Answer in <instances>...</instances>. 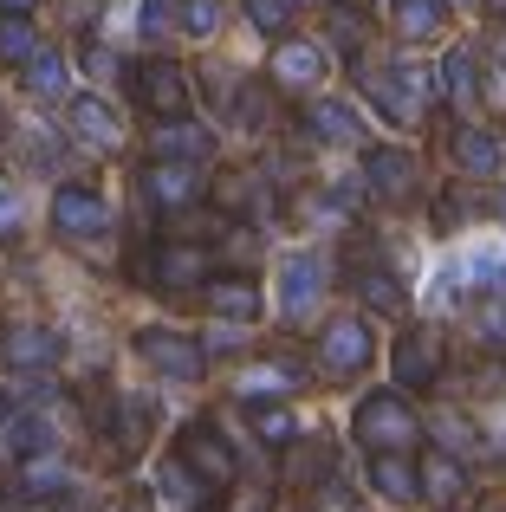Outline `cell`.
Masks as SVG:
<instances>
[{
    "label": "cell",
    "mask_w": 506,
    "mask_h": 512,
    "mask_svg": "<svg viewBox=\"0 0 506 512\" xmlns=\"http://www.w3.org/2000/svg\"><path fill=\"white\" fill-rule=\"evenodd\" d=\"M351 435L364 441L370 454H403L409 441L422 435V422H416V409L403 402V389H377V396H364V402H357Z\"/></svg>",
    "instance_id": "obj_1"
},
{
    "label": "cell",
    "mask_w": 506,
    "mask_h": 512,
    "mask_svg": "<svg viewBox=\"0 0 506 512\" xmlns=\"http://www.w3.org/2000/svg\"><path fill=\"white\" fill-rule=\"evenodd\" d=\"M137 357L150 363L156 376H169V383H202V370H208V350L189 338V331H169V325H143L137 338Z\"/></svg>",
    "instance_id": "obj_2"
},
{
    "label": "cell",
    "mask_w": 506,
    "mask_h": 512,
    "mask_svg": "<svg viewBox=\"0 0 506 512\" xmlns=\"http://www.w3.org/2000/svg\"><path fill=\"white\" fill-rule=\"evenodd\" d=\"M176 461L189 467V474L202 480L208 493L234 487V448L221 441V428H215V422H189V428H182V448H176Z\"/></svg>",
    "instance_id": "obj_3"
},
{
    "label": "cell",
    "mask_w": 506,
    "mask_h": 512,
    "mask_svg": "<svg viewBox=\"0 0 506 512\" xmlns=\"http://www.w3.org/2000/svg\"><path fill=\"white\" fill-rule=\"evenodd\" d=\"M143 150H150V163H208V156H215V130L195 124L189 111L182 117H156L150 137H143Z\"/></svg>",
    "instance_id": "obj_4"
},
{
    "label": "cell",
    "mask_w": 506,
    "mask_h": 512,
    "mask_svg": "<svg viewBox=\"0 0 506 512\" xmlns=\"http://www.w3.org/2000/svg\"><path fill=\"white\" fill-rule=\"evenodd\" d=\"M130 91H137V104L150 117H182L189 111V72H182L176 59H150L130 72Z\"/></svg>",
    "instance_id": "obj_5"
},
{
    "label": "cell",
    "mask_w": 506,
    "mask_h": 512,
    "mask_svg": "<svg viewBox=\"0 0 506 512\" xmlns=\"http://www.w3.org/2000/svg\"><path fill=\"white\" fill-rule=\"evenodd\" d=\"M370 357H377V338H370L364 318H331V325L318 331V363H325L331 376L370 370Z\"/></svg>",
    "instance_id": "obj_6"
},
{
    "label": "cell",
    "mask_w": 506,
    "mask_h": 512,
    "mask_svg": "<svg viewBox=\"0 0 506 512\" xmlns=\"http://www.w3.org/2000/svg\"><path fill=\"white\" fill-rule=\"evenodd\" d=\"M137 273L150 279V286H163V292H189V286H202V279H208V253L195 247V240H163Z\"/></svg>",
    "instance_id": "obj_7"
},
{
    "label": "cell",
    "mask_w": 506,
    "mask_h": 512,
    "mask_svg": "<svg viewBox=\"0 0 506 512\" xmlns=\"http://www.w3.org/2000/svg\"><path fill=\"white\" fill-rule=\"evenodd\" d=\"M104 221H111V208H104L98 188H91V182H59V195H52V227H59L65 240L104 234Z\"/></svg>",
    "instance_id": "obj_8"
},
{
    "label": "cell",
    "mask_w": 506,
    "mask_h": 512,
    "mask_svg": "<svg viewBox=\"0 0 506 512\" xmlns=\"http://www.w3.org/2000/svg\"><path fill=\"white\" fill-rule=\"evenodd\" d=\"M390 370H396V383H403V389H435V376H442V331H429V325L403 331V338H396Z\"/></svg>",
    "instance_id": "obj_9"
},
{
    "label": "cell",
    "mask_w": 506,
    "mask_h": 512,
    "mask_svg": "<svg viewBox=\"0 0 506 512\" xmlns=\"http://www.w3.org/2000/svg\"><path fill=\"white\" fill-rule=\"evenodd\" d=\"M143 201H156V214H182L195 195H202V175H195V163H150L137 175Z\"/></svg>",
    "instance_id": "obj_10"
},
{
    "label": "cell",
    "mask_w": 506,
    "mask_h": 512,
    "mask_svg": "<svg viewBox=\"0 0 506 512\" xmlns=\"http://www.w3.org/2000/svg\"><path fill=\"white\" fill-rule=\"evenodd\" d=\"M202 305L215 318H228V325H253L260 318V286L241 273H221V279H202Z\"/></svg>",
    "instance_id": "obj_11"
},
{
    "label": "cell",
    "mask_w": 506,
    "mask_h": 512,
    "mask_svg": "<svg viewBox=\"0 0 506 512\" xmlns=\"http://www.w3.org/2000/svg\"><path fill=\"white\" fill-rule=\"evenodd\" d=\"M318 292H325V260H318V253H292L286 273H279V305L299 318V312L318 305Z\"/></svg>",
    "instance_id": "obj_12"
},
{
    "label": "cell",
    "mask_w": 506,
    "mask_h": 512,
    "mask_svg": "<svg viewBox=\"0 0 506 512\" xmlns=\"http://www.w3.org/2000/svg\"><path fill=\"white\" fill-rule=\"evenodd\" d=\"M364 175H370V188H377L383 201H403L409 188H416V156H409V150H390V143H377V150L364 156Z\"/></svg>",
    "instance_id": "obj_13"
},
{
    "label": "cell",
    "mask_w": 506,
    "mask_h": 512,
    "mask_svg": "<svg viewBox=\"0 0 506 512\" xmlns=\"http://www.w3.org/2000/svg\"><path fill=\"white\" fill-rule=\"evenodd\" d=\"M351 286H357V299L370 305V312H390V318H403L409 312V292H403V279L390 273V266H377V260H364L351 273Z\"/></svg>",
    "instance_id": "obj_14"
},
{
    "label": "cell",
    "mask_w": 506,
    "mask_h": 512,
    "mask_svg": "<svg viewBox=\"0 0 506 512\" xmlns=\"http://www.w3.org/2000/svg\"><path fill=\"white\" fill-rule=\"evenodd\" d=\"M0 357H7L13 370H46V363L59 357V331H46V325H13L7 338H0Z\"/></svg>",
    "instance_id": "obj_15"
},
{
    "label": "cell",
    "mask_w": 506,
    "mask_h": 512,
    "mask_svg": "<svg viewBox=\"0 0 506 512\" xmlns=\"http://www.w3.org/2000/svg\"><path fill=\"white\" fill-rule=\"evenodd\" d=\"M72 137L91 143V150H117V143H124V124L111 117L104 98H72Z\"/></svg>",
    "instance_id": "obj_16"
},
{
    "label": "cell",
    "mask_w": 506,
    "mask_h": 512,
    "mask_svg": "<svg viewBox=\"0 0 506 512\" xmlns=\"http://www.w3.org/2000/svg\"><path fill=\"white\" fill-rule=\"evenodd\" d=\"M416 487H422V500H435V506L468 500V474H461V461H448V454H429V461L416 467Z\"/></svg>",
    "instance_id": "obj_17"
},
{
    "label": "cell",
    "mask_w": 506,
    "mask_h": 512,
    "mask_svg": "<svg viewBox=\"0 0 506 512\" xmlns=\"http://www.w3.org/2000/svg\"><path fill=\"white\" fill-rule=\"evenodd\" d=\"M500 163H506V143L494 137V130H481V124L455 130V169L461 175H494Z\"/></svg>",
    "instance_id": "obj_18"
},
{
    "label": "cell",
    "mask_w": 506,
    "mask_h": 512,
    "mask_svg": "<svg viewBox=\"0 0 506 512\" xmlns=\"http://www.w3.org/2000/svg\"><path fill=\"white\" fill-rule=\"evenodd\" d=\"M273 78H279L286 91H312L318 78H325V52H318V46H305V39H299V46L286 39V46L273 52Z\"/></svg>",
    "instance_id": "obj_19"
},
{
    "label": "cell",
    "mask_w": 506,
    "mask_h": 512,
    "mask_svg": "<svg viewBox=\"0 0 506 512\" xmlns=\"http://www.w3.org/2000/svg\"><path fill=\"white\" fill-rule=\"evenodd\" d=\"M305 124H312V137H325V143H357L364 137V117H357L344 98H318L312 111H305Z\"/></svg>",
    "instance_id": "obj_20"
},
{
    "label": "cell",
    "mask_w": 506,
    "mask_h": 512,
    "mask_svg": "<svg viewBox=\"0 0 506 512\" xmlns=\"http://www.w3.org/2000/svg\"><path fill=\"white\" fill-rule=\"evenodd\" d=\"M150 428H156V402L150 396H124V402H117V415H111L117 454H137L143 441H150Z\"/></svg>",
    "instance_id": "obj_21"
},
{
    "label": "cell",
    "mask_w": 506,
    "mask_h": 512,
    "mask_svg": "<svg viewBox=\"0 0 506 512\" xmlns=\"http://www.w3.org/2000/svg\"><path fill=\"white\" fill-rule=\"evenodd\" d=\"M370 487L383 493V500H416V461L409 454H370Z\"/></svg>",
    "instance_id": "obj_22"
},
{
    "label": "cell",
    "mask_w": 506,
    "mask_h": 512,
    "mask_svg": "<svg viewBox=\"0 0 506 512\" xmlns=\"http://www.w3.org/2000/svg\"><path fill=\"white\" fill-rule=\"evenodd\" d=\"M390 20L403 39H435L448 20V0H390Z\"/></svg>",
    "instance_id": "obj_23"
},
{
    "label": "cell",
    "mask_w": 506,
    "mask_h": 512,
    "mask_svg": "<svg viewBox=\"0 0 506 512\" xmlns=\"http://www.w3.org/2000/svg\"><path fill=\"white\" fill-rule=\"evenodd\" d=\"M26 91H33V98H65V59L52 46L26 52Z\"/></svg>",
    "instance_id": "obj_24"
},
{
    "label": "cell",
    "mask_w": 506,
    "mask_h": 512,
    "mask_svg": "<svg viewBox=\"0 0 506 512\" xmlns=\"http://www.w3.org/2000/svg\"><path fill=\"white\" fill-rule=\"evenodd\" d=\"M253 435H260L266 448H292V441H299V415H292L286 402H253Z\"/></svg>",
    "instance_id": "obj_25"
},
{
    "label": "cell",
    "mask_w": 506,
    "mask_h": 512,
    "mask_svg": "<svg viewBox=\"0 0 506 512\" xmlns=\"http://www.w3.org/2000/svg\"><path fill=\"white\" fill-rule=\"evenodd\" d=\"M442 85H448V98H455V104H474V98H481V72H474V52L468 46H455L442 59Z\"/></svg>",
    "instance_id": "obj_26"
},
{
    "label": "cell",
    "mask_w": 506,
    "mask_h": 512,
    "mask_svg": "<svg viewBox=\"0 0 506 512\" xmlns=\"http://www.w3.org/2000/svg\"><path fill=\"white\" fill-rule=\"evenodd\" d=\"M72 487V480H65V467L52 461V454H33V461H26V500H52V493H65Z\"/></svg>",
    "instance_id": "obj_27"
},
{
    "label": "cell",
    "mask_w": 506,
    "mask_h": 512,
    "mask_svg": "<svg viewBox=\"0 0 506 512\" xmlns=\"http://www.w3.org/2000/svg\"><path fill=\"white\" fill-rule=\"evenodd\" d=\"M7 441H13V454H52V422L46 415H13V428H7Z\"/></svg>",
    "instance_id": "obj_28"
},
{
    "label": "cell",
    "mask_w": 506,
    "mask_h": 512,
    "mask_svg": "<svg viewBox=\"0 0 506 512\" xmlns=\"http://www.w3.org/2000/svg\"><path fill=\"white\" fill-rule=\"evenodd\" d=\"M292 389V370H273V363H260V370H241V402H273Z\"/></svg>",
    "instance_id": "obj_29"
},
{
    "label": "cell",
    "mask_w": 506,
    "mask_h": 512,
    "mask_svg": "<svg viewBox=\"0 0 506 512\" xmlns=\"http://www.w3.org/2000/svg\"><path fill=\"white\" fill-rule=\"evenodd\" d=\"M176 26L189 39H208L221 26V0H176Z\"/></svg>",
    "instance_id": "obj_30"
},
{
    "label": "cell",
    "mask_w": 506,
    "mask_h": 512,
    "mask_svg": "<svg viewBox=\"0 0 506 512\" xmlns=\"http://www.w3.org/2000/svg\"><path fill=\"white\" fill-rule=\"evenodd\" d=\"M33 46H39V39H33V26H26V13H0V59L26 65Z\"/></svg>",
    "instance_id": "obj_31"
},
{
    "label": "cell",
    "mask_w": 506,
    "mask_h": 512,
    "mask_svg": "<svg viewBox=\"0 0 506 512\" xmlns=\"http://www.w3.org/2000/svg\"><path fill=\"white\" fill-rule=\"evenodd\" d=\"M325 461H331V448H325V441H305V448L292 454L286 480H299V487H318V480H325Z\"/></svg>",
    "instance_id": "obj_32"
},
{
    "label": "cell",
    "mask_w": 506,
    "mask_h": 512,
    "mask_svg": "<svg viewBox=\"0 0 506 512\" xmlns=\"http://www.w3.org/2000/svg\"><path fill=\"white\" fill-rule=\"evenodd\" d=\"M163 500H169V506H189V500H202V480H195L182 461H169V467H163Z\"/></svg>",
    "instance_id": "obj_33"
},
{
    "label": "cell",
    "mask_w": 506,
    "mask_h": 512,
    "mask_svg": "<svg viewBox=\"0 0 506 512\" xmlns=\"http://www.w3.org/2000/svg\"><path fill=\"white\" fill-rule=\"evenodd\" d=\"M247 20L253 26H260V33H286V26H292V0H247Z\"/></svg>",
    "instance_id": "obj_34"
},
{
    "label": "cell",
    "mask_w": 506,
    "mask_h": 512,
    "mask_svg": "<svg viewBox=\"0 0 506 512\" xmlns=\"http://www.w3.org/2000/svg\"><path fill=\"white\" fill-rule=\"evenodd\" d=\"M468 279H474V286H487V292H500V286H506V253L481 247V253L468 260Z\"/></svg>",
    "instance_id": "obj_35"
},
{
    "label": "cell",
    "mask_w": 506,
    "mask_h": 512,
    "mask_svg": "<svg viewBox=\"0 0 506 512\" xmlns=\"http://www.w3.org/2000/svg\"><path fill=\"white\" fill-rule=\"evenodd\" d=\"M169 20H176V0H143V7H137V33L143 39H163Z\"/></svg>",
    "instance_id": "obj_36"
},
{
    "label": "cell",
    "mask_w": 506,
    "mask_h": 512,
    "mask_svg": "<svg viewBox=\"0 0 506 512\" xmlns=\"http://www.w3.org/2000/svg\"><path fill=\"white\" fill-rule=\"evenodd\" d=\"M20 221H26L20 188H13V182H0V234H20Z\"/></svg>",
    "instance_id": "obj_37"
},
{
    "label": "cell",
    "mask_w": 506,
    "mask_h": 512,
    "mask_svg": "<svg viewBox=\"0 0 506 512\" xmlns=\"http://www.w3.org/2000/svg\"><path fill=\"white\" fill-rule=\"evenodd\" d=\"M331 39H338V46H351V52H357V46H364V20H357V13H344V7H338V13H331Z\"/></svg>",
    "instance_id": "obj_38"
},
{
    "label": "cell",
    "mask_w": 506,
    "mask_h": 512,
    "mask_svg": "<svg viewBox=\"0 0 506 512\" xmlns=\"http://www.w3.org/2000/svg\"><path fill=\"white\" fill-rule=\"evenodd\" d=\"M481 338L494 350H506V305H487V312H481Z\"/></svg>",
    "instance_id": "obj_39"
},
{
    "label": "cell",
    "mask_w": 506,
    "mask_h": 512,
    "mask_svg": "<svg viewBox=\"0 0 506 512\" xmlns=\"http://www.w3.org/2000/svg\"><path fill=\"white\" fill-rule=\"evenodd\" d=\"M234 117H241V124H260L266 117V91H241V98H234Z\"/></svg>",
    "instance_id": "obj_40"
},
{
    "label": "cell",
    "mask_w": 506,
    "mask_h": 512,
    "mask_svg": "<svg viewBox=\"0 0 506 512\" xmlns=\"http://www.w3.org/2000/svg\"><path fill=\"white\" fill-rule=\"evenodd\" d=\"M442 441H448V448H474V428L461 422V415H448V422H442Z\"/></svg>",
    "instance_id": "obj_41"
},
{
    "label": "cell",
    "mask_w": 506,
    "mask_h": 512,
    "mask_svg": "<svg viewBox=\"0 0 506 512\" xmlns=\"http://www.w3.org/2000/svg\"><path fill=\"white\" fill-rule=\"evenodd\" d=\"M228 512H266V493H234Z\"/></svg>",
    "instance_id": "obj_42"
},
{
    "label": "cell",
    "mask_w": 506,
    "mask_h": 512,
    "mask_svg": "<svg viewBox=\"0 0 506 512\" xmlns=\"http://www.w3.org/2000/svg\"><path fill=\"white\" fill-rule=\"evenodd\" d=\"M0 13H33V0H0Z\"/></svg>",
    "instance_id": "obj_43"
},
{
    "label": "cell",
    "mask_w": 506,
    "mask_h": 512,
    "mask_svg": "<svg viewBox=\"0 0 506 512\" xmlns=\"http://www.w3.org/2000/svg\"><path fill=\"white\" fill-rule=\"evenodd\" d=\"M124 512H150V506H143V500H130V506H124Z\"/></svg>",
    "instance_id": "obj_44"
},
{
    "label": "cell",
    "mask_w": 506,
    "mask_h": 512,
    "mask_svg": "<svg viewBox=\"0 0 506 512\" xmlns=\"http://www.w3.org/2000/svg\"><path fill=\"white\" fill-rule=\"evenodd\" d=\"M500 59H506V33H500Z\"/></svg>",
    "instance_id": "obj_45"
}]
</instances>
